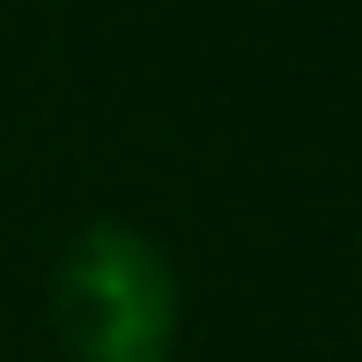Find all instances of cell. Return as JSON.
<instances>
[{"label":"cell","instance_id":"1","mask_svg":"<svg viewBox=\"0 0 362 362\" xmlns=\"http://www.w3.org/2000/svg\"><path fill=\"white\" fill-rule=\"evenodd\" d=\"M177 325H185V288L148 229H74V244L52 267V333L67 362H170Z\"/></svg>","mask_w":362,"mask_h":362}]
</instances>
